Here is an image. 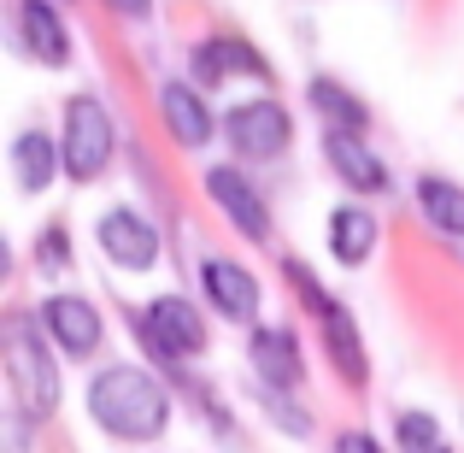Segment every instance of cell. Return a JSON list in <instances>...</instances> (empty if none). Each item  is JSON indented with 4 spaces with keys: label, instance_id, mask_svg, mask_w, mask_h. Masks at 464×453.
I'll list each match as a JSON object with an SVG mask.
<instances>
[{
    "label": "cell",
    "instance_id": "1",
    "mask_svg": "<svg viewBox=\"0 0 464 453\" xmlns=\"http://www.w3.org/2000/svg\"><path fill=\"white\" fill-rule=\"evenodd\" d=\"M89 412L112 442H159L170 424V395L136 365H112L89 383Z\"/></svg>",
    "mask_w": 464,
    "mask_h": 453
},
{
    "label": "cell",
    "instance_id": "2",
    "mask_svg": "<svg viewBox=\"0 0 464 453\" xmlns=\"http://www.w3.org/2000/svg\"><path fill=\"white\" fill-rule=\"evenodd\" d=\"M112 113L94 94H71L65 101V171L71 182H94L112 165Z\"/></svg>",
    "mask_w": 464,
    "mask_h": 453
},
{
    "label": "cell",
    "instance_id": "3",
    "mask_svg": "<svg viewBox=\"0 0 464 453\" xmlns=\"http://www.w3.org/2000/svg\"><path fill=\"white\" fill-rule=\"evenodd\" d=\"M136 341H148L159 359H188L206 348V318L188 306V295H159L136 318Z\"/></svg>",
    "mask_w": 464,
    "mask_h": 453
},
{
    "label": "cell",
    "instance_id": "4",
    "mask_svg": "<svg viewBox=\"0 0 464 453\" xmlns=\"http://www.w3.org/2000/svg\"><path fill=\"white\" fill-rule=\"evenodd\" d=\"M6 365H12L18 407L30 412V419H47V412H53V400H59V377H53V359H47V348L30 336V324H12Z\"/></svg>",
    "mask_w": 464,
    "mask_h": 453
},
{
    "label": "cell",
    "instance_id": "5",
    "mask_svg": "<svg viewBox=\"0 0 464 453\" xmlns=\"http://www.w3.org/2000/svg\"><path fill=\"white\" fill-rule=\"evenodd\" d=\"M224 130H229V148L241 159H276L288 148V136H295L283 101H241L236 113L224 118Z\"/></svg>",
    "mask_w": 464,
    "mask_h": 453
},
{
    "label": "cell",
    "instance_id": "6",
    "mask_svg": "<svg viewBox=\"0 0 464 453\" xmlns=\"http://www.w3.org/2000/svg\"><path fill=\"white\" fill-rule=\"evenodd\" d=\"M94 236H101V253L112 265H124V271H153L159 265V230L141 212H130V206H112Z\"/></svg>",
    "mask_w": 464,
    "mask_h": 453
},
{
    "label": "cell",
    "instance_id": "7",
    "mask_svg": "<svg viewBox=\"0 0 464 453\" xmlns=\"http://www.w3.org/2000/svg\"><path fill=\"white\" fill-rule=\"evenodd\" d=\"M206 194H212V201H218V212H224V218H229V224H236L247 241H271V212H265L259 189H253V182L241 177L236 165L206 171Z\"/></svg>",
    "mask_w": 464,
    "mask_h": 453
},
{
    "label": "cell",
    "instance_id": "8",
    "mask_svg": "<svg viewBox=\"0 0 464 453\" xmlns=\"http://www.w3.org/2000/svg\"><path fill=\"white\" fill-rule=\"evenodd\" d=\"M324 159L335 165V177L347 182L353 194H388V165L376 159V148H364V142H359V130L329 124L324 130Z\"/></svg>",
    "mask_w": 464,
    "mask_h": 453
},
{
    "label": "cell",
    "instance_id": "9",
    "mask_svg": "<svg viewBox=\"0 0 464 453\" xmlns=\"http://www.w3.org/2000/svg\"><path fill=\"white\" fill-rule=\"evenodd\" d=\"M200 289L229 324H253V318H259V283H253V271H241L236 260H206Z\"/></svg>",
    "mask_w": 464,
    "mask_h": 453
},
{
    "label": "cell",
    "instance_id": "10",
    "mask_svg": "<svg viewBox=\"0 0 464 453\" xmlns=\"http://www.w3.org/2000/svg\"><path fill=\"white\" fill-rule=\"evenodd\" d=\"M42 324L71 359H89V353L101 348V312H94L82 295H53L42 306Z\"/></svg>",
    "mask_w": 464,
    "mask_h": 453
},
{
    "label": "cell",
    "instance_id": "11",
    "mask_svg": "<svg viewBox=\"0 0 464 453\" xmlns=\"http://www.w3.org/2000/svg\"><path fill=\"white\" fill-rule=\"evenodd\" d=\"M18 35L30 47V59L42 65H71V30L47 0H18Z\"/></svg>",
    "mask_w": 464,
    "mask_h": 453
},
{
    "label": "cell",
    "instance_id": "12",
    "mask_svg": "<svg viewBox=\"0 0 464 453\" xmlns=\"http://www.w3.org/2000/svg\"><path fill=\"white\" fill-rule=\"evenodd\" d=\"M159 113H165L170 142H182V148H206L212 142V113H206V101L188 83H165L159 89Z\"/></svg>",
    "mask_w": 464,
    "mask_h": 453
},
{
    "label": "cell",
    "instance_id": "13",
    "mask_svg": "<svg viewBox=\"0 0 464 453\" xmlns=\"http://www.w3.org/2000/svg\"><path fill=\"white\" fill-rule=\"evenodd\" d=\"M59 159H65V142H53L47 130H24V136L12 142V177H18V189L42 194L47 182H53Z\"/></svg>",
    "mask_w": 464,
    "mask_h": 453
},
{
    "label": "cell",
    "instance_id": "14",
    "mask_svg": "<svg viewBox=\"0 0 464 453\" xmlns=\"http://www.w3.org/2000/svg\"><path fill=\"white\" fill-rule=\"evenodd\" d=\"M229 71H241V77H271V65H265L247 42L218 35V42H200V47H194V77H200V83H224Z\"/></svg>",
    "mask_w": 464,
    "mask_h": 453
},
{
    "label": "cell",
    "instance_id": "15",
    "mask_svg": "<svg viewBox=\"0 0 464 453\" xmlns=\"http://www.w3.org/2000/svg\"><path fill=\"white\" fill-rule=\"evenodd\" d=\"M329 253L341 265H364L376 253V218L359 212V206H335L329 212Z\"/></svg>",
    "mask_w": 464,
    "mask_h": 453
},
{
    "label": "cell",
    "instance_id": "16",
    "mask_svg": "<svg viewBox=\"0 0 464 453\" xmlns=\"http://www.w3.org/2000/svg\"><path fill=\"white\" fill-rule=\"evenodd\" d=\"M324 318V348H329V359H335V371L347 377L353 389H364V348H359V330H353V312L347 306H329V312H317Z\"/></svg>",
    "mask_w": 464,
    "mask_h": 453
},
{
    "label": "cell",
    "instance_id": "17",
    "mask_svg": "<svg viewBox=\"0 0 464 453\" xmlns=\"http://www.w3.org/2000/svg\"><path fill=\"white\" fill-rule=\"evenodd\" d=\"M253 365H259L265 383H283L295 389L300 383V348L288 330H253Z\"/></svg>",
    "mask_w": 464,
    "mask_h": 453
},
{
    "label": "cell",
    "instance_id": "18",
    "mask_svg": "<svg viewBox=\"0 0 464 453\" xmlns=\"http://www.w3.org/2000/svg\"><path fill=\"white\" fill-rule=\"evenodd\" d=\"M418 212L430 218L441 236H464V189L447 177H418Z\"/></svg>",
    "mask_w": 464,
    "mask_h": 453
},
{
    "label": "cell",
    "instance_id": "19",
    "mask_svg": "<svg viewBox=\"0 0 464 453\" xmlns=\"http://www.w3.org/2000/svg\"><path fill=\"white\" fill-rule=\"evenodd\" d=\"M312 106L329 118V124H347V130H364V124H371V113H364V106L353 101L341 83H329V77H317V83H312Z\"/></svg>",
    "mask_w": 464,
    "mask_h": 453
},
{
    "label": "cell",
    "instance_id": "20",
    "mask_svg": "<svg viewBox=\"0 0 464 453\" xmlns=\"http://www.w3.org/2000/svg\"><path fill=\"white\" fill-rule=\"evenodd\" d=\"M441 436H435V419L430 412H406L400 419V448H435Z\"/></svg>",
    "mask_w": 464,
    "mask_h": 453
},
{
    "label": "cell",
    "instance_id": "21",
    "mask_svg": "<svg viewBox=\"0 0 464 453\" xmlns=\"http://www.w3.org/2000/svg\"><path fill=\"white\" fill-rule=\"evenodd\" d=\"M112 12H124V18H148V0H106Z\"/></svg>",
    "mask_w": 464,
    "mask_h": 453
}]
</instances>
